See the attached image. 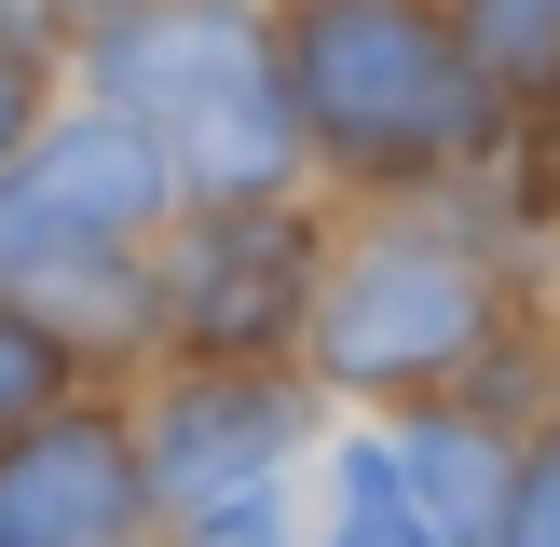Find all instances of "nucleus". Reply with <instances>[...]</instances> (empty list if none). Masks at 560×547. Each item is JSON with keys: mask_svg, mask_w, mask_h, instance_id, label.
<instances>
[{"mask_svg": "<svg viewBox=\"0 0 560 547\" xmlns=\"http://www.w3.org/2000/svg\"><path fill=\"white\" fill-rule=\"evenodd\" d=\"M288 69H301L315 137L355 164H438L479 137V82L410 0H315L288 27Z\"/></svg>", "mask_w": 560, "mask_h": 547, "instance_id": "f257e3e1", "label": "nucleus"}, {"mask_svg": "<svg viewBox=\"0 0 560 547\" xmlns=\"http://www.w3.org/2000/svg\"><path fill=\"white\" fill-rule=\"evenodd\" d=\"M109 82L164 124L178 178H206V191H273L288 178V69H273L233 14L178 0V14L124 27V42H109Z\"/></svg>", "mask_w": 560, "mask_h": 547, "instance_id": "f03ea898", "label": "nucleus"}, {"mask_svg": "<svg viewBox=\"0 0 560 547\" xmlns=\"http://www.w3.org/2000/svg\"><path fill=\"white\" fill-rule=\"evenodd\" d=\"M164 206V137L151 124H69L0 178V274H69L96 246H124Z\"/></svg>", "mask_w": 560, "mask_h": 547, "instance_id": "7ed1b4c3", "label": "nucleus"}, {"mask_svg": "<svg viewBox=\"0 0 560 547\" xmlns=\"http://www.w3.org/2000/svg\"><path fill=\"white\" fill-rule=\"evenodd\" d=\"M479 274L452 260V246H370V260L328 288V370L342 383H424V370H452L465 342H479Z\"/></svg>", "mask_w": 560, "mask_h": 547, "instance_id": "20e7f679", "label": "nucleus"}, {"mask_svg": "<svg viewBox=\"0 0 560 547\" xmlns=\"http://www.w3.org/2000/svg\"><path fill=\"white\" fill-rule=\"evenodd\" d=\"M137 534V452L69 410V424H27L0 452V547H124Z\"/></svg>", "mask_w": 560, "mask_h": 547, "instance_id": "39448f33", "label": "nucleus"}, {"mask_svg": "<svg viewBox=\"0 0 560 547\" xmlns=\"http://www.w3.org/2000/svg\"><path fill=\"white\" fill-rule=\"evenodd\" d=\"M288 438H301V410L273 397V383H191V397L164 410V492L206 507V520H233V507H260V479L288 465Z\"/></svg>", "mask_w": 560, "mask_h": 547, "instance_id": "423d86ee", "label": "nucleus"}, {"mask_svg": "<svg viewBox=\"0 0 560 547\" xmlns=\"http://www.w3.org/2000/svg\"><path fill=\"white\" fill-rule=\"evenodd\" d=\"M288 301H301V233H288V219H219V233L178 260V328L219 342V356L273 342Z\"/></svg>", "mask_w": 560, "mask_h": 547, "instance_id": "0eeeda50", "label": "nucleus"}, {"mask_svg": "<svg viewBox=\"0 0 560 547\" xmlns=\"http://www.w3.org/2000/svg\"><path fill=\"white\" fill-rule=\"evenodd\" d=\"M397 479L424 492V520H438L452 547H492V534H506V465H492L465 424H410V438H397Z\"/></svg>", "mask_w": 560, "mask_h": 547, "instance_id": "6e6552de", "label": "nucleus"}, {"mask_svg": "<svg viewBox=\"0 0 560 547\" xmlns=\"http://www.w3.org/2000/svg\"><path fill=\"white\" fill-rule=\"evenodd\" d=\"M328 547H452V534H438L424 492L397 479V452H355L342 465V534H328Z\"/></svg>", "mask_w": 560, "mask_h": 547, "instance_id": "1a4fd4ad", "label": "nucleus"}, {"mask_svg": "<svg viewBox=\"0 0 560 547\" xmlns=\"http://www.w3.org/2000/svg\"><path fill=\"white\" fill-rule=\"evenodd\" d=\"M479 42L506 82H547L560 69V0H479Z\"/></svg>", "mask_w": 560, "mask_h": 547, "instance_id": "9d476101", "label": "nucleus"}, {"mask_svg": "<svg viewBox=\"0 0 560 547\" xmlns=\"http://www.w3.org/2000/svg\"><path fill=\"white\" fill-rule=\"evenodd\" d=\"M42 397H55V328L0 301V424H27V410H42Z\"/></svg>", "mask_w": 560, "mask_h": 547, "instance_id": "9b49d317", "label": "nucleus"}, {"mask_svg": "<svg viewBox=\"0 0 560 547\" xmlns=\"http://www.w3.org/2000/svg\"><path fill=\"white\" fill-rule=\"evenodd\" d=\"M492 547H560V438H547L534 465H520V492H506V534H492Z\"/></svg>", "mask_w": 560, "mask_h": 547, "instance_id": "f8f14e48", "label": "nucleus"}, {"mask_svg": "<svg viewBox=\"0 0 560 547\" xmlns=\"http://www.w3.org/2000/svg\"><path fill=\"white\" fill-rule=\"evenodd\" d=\"M14 109H27V82H14V69H0V151H14Z\"/></svg>", "mask_w": 560, "mask_h": 547, "instance_id": "ddd939ff", "label": "nucleus"}]
</instances>
